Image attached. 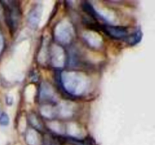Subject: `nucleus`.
I'll return each mask as SVG.
<instances>
[{
    "label": "nucleus",
    "instance_id": "1",
    "mask_svg": "<svg viewBox=\"0 0 155 145\" xmlns=\"http://www.w3.org/2000/svg\"><path fill=\"white\" fill-rule=\"evenodd\" d=\"M0 3L2 5L4 14L9 29L15 33L18 29L21 18V10L18 2L14 1H4Z\"/></svg>",
    "mask_w": 155,
    "mask_h": 145
},
{
    "label": "nucleus",
    "instance_id": "2",
    "mask_svg": "<svg viewBox=\"0 0 155 145\" xmlns=\"http://www.w3.org/2000/svg\"><path fill=\"white\" fill-rule=\"evenodd\" d=\"M101 28L107 36L115 39H126L129 36L128 30L125 27L104 24L101 26Z\"/></svg>",
    "mask_w": 155,
    "mask_h": 145
},
{
    "label": "nucleus",
    "instance_id": "3",
    "mask_svg": "<svg viewBox=\"0 0 155 145\" xmlns=\"http://www.w3.org/2000/svg\"><path fill=\"white\" fill-rule=\"evenodd\" d=\"M40 5H36L33 8V9L30 11V15H29V23L33 27H36L38 26L39 21V17H40L41 11Z\"/></svg>",
    "mask_w": 155,
    "mask_h": 145
},
{
    "label": "nucleus",
    "instance_id": "4",
    "mask_svg": "<svg viewBox=\"0 0 155 145\" xmlns=\"http://www.w3.org/2000/svg\"><path fill=\"white\" fill-rule=\"evenodd\" d=\"M142 32H141L140 30H138L136 33L132 34L131 36H127V38L125 40L127 41L129 44H130V45H136V44L139 43V42H140L141 39H142Z\"/></svg>",
    "mask_w": 155,
    "mask_h": 145
},
{
    "label": "nucleus",
    "instance_id": "5",
    "mask_svg": "<svg viewBox=\"0 0 155 145\" xmlns=\"http://www.w3.org/2000/svg\"><path fill=\"white\" fill-rule=\"evenodd\" d=\"M9 123V118L6 113H2L0 116V124L2 125H7Z\"/></svg>",
    "mask_w": 155,
    "mask_h": 145
},
{
    "label": "nucleus",
    "instance_id": "6",
    "mask_svg": "<svg viewBox=\"0 0 155 145\" xmlns=\"http://www.w3.org/2000/svg\"><path fill=\"white\" fill-rule=\"evenodd\" d=\"M3 49V38L2 35L0 33V54L2 53V51Z\"/></svg>",
    "mask_w": 155,
    "mask_h": 145
}]
</instances>
